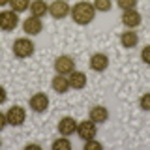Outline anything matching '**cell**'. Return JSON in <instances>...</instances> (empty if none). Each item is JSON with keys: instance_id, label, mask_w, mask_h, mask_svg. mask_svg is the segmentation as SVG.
Returning a JSON list of instances; mask_svg holds the SVG:
<instances>
[{"instance_id": "6da1fadb", "label": "cell", "mask_w": 150, "mask_h": 150, "mask_svg": "<svg viewBox=\"0 0 150 150\" xmlns=\"http://www.w3.org/2000/svg\"><path fill=\"white\" fill-rule=\"evenodd\" d=\"M69 17L73 19L75 25H90L96 17V8L90 2H77L75 6H71V11H69Z\"/></svg>"}, {"instance_id": "7a4b0ae2", "label": "cell", "mask_w": 150, "mask_h": 150, "mask_svg": "<svg viewBox=\"0 0 150 150\" xmlns=\"http://www.w3.org/2000/svg\"><path fill=\"white\" fill-rule=\"evenodd\" d=\"M36 47H34V41L28 40V38H19V40L13 41V54L17 58H30L34 54Z\"/></svg>"}, {"instance_id": "3957f363", "label": "cell", "mask_w": 150, "mask_h": 150, "mask_svg": "<svg viewBox=\"0 0 150 150\" xmlns=\"http://www.w3.org/2000/svg\"><path fill=\"white\" fill-rule=\"evenodd\" d=\"M19 25V15L13 9H6V11H0V30L4 32H11L15 30V26Z\"/></svg>"}, {"instance_id": "277c9868", "label": "cell", "mask_w": 150, "mask_h": 150, "mask_svg": "<svg viewBox=\"0 0 150 150\" xmlns=\"http://www.w3.org/2000/svg\"><path fill=\"white\" fill-rule=\"evenodd\" d=\"M6 118H8V124L9 126L19 128V126H23V124H25V120H26V111L23 109V107H19V105H13V107H9V109H8Z\"/></svg>"}, {"instance_id": "5b68a950", "label": "cell", "mask_w": 150, "mask_h": 150, "mask_svg": "<svg viewBox=\"0 0 150 150\" xmlns=\"http://www.w3.org/2000/svg\"><path fill=\"white\" fill-rule=\"evenodd\" d=\"M75 69V60L68 54H60L54 60V71L58 75H69Z\"/></svg>"}, {"instance_id": "8992f818", "label": "cell", "mask_w": 150, "mask_h": 150, "mask_svg": "<svg viewBox=\"0 0 150 150\" xmlns=\"http://www.w3.org/2000/svg\"><path fill=\"white\" fill-rule=\"evenodd\" d=\"M71 6H69L66 0H54L53 4H49V15L53 19H64L69 15Z\"/></svg>"}, {"instance_id": "52a82bcc", "label": "cell", "mask_w": 150, "mask_h": 150, "mask_svg": "<svg viewBox=\"0 0 150 150\" xmlns=\"http://www.w3.org/2000/svg\"><path fill=\"white\" fill-rule=\"evenodd\" d=\"M77 135L81 137L83 141H88V139H94L98 135V124L96 122H92L90 118L81 122V124H77Z\"/></svg>"}, {"instance_id": "ba28073f", "label": "cell", "mask_w": 150, "mask_h": 150, "mask_svg": "<svg viewBox=\"0 0 150 150\" xmlns=\"http://www.w3.org/2000/svg\"><path fill=\"white\" fill-rule=\"evenodd\" d=\"M28 105H30V109L34 112H45L49 109V96H47L45 92H38L30 98Z\"/></svg>"}, {"instance_id": "9c48e42d", "label": "cell", "mask_w": 150, "mask_h": 150, "mask_svg": "<svg viewBox=\"0 0 150 150\" xmlns=\"http://www.w3.org/2000/svg\"><path fill=\"white\" fill-rule=\"evenodd\" d=\"M23 30H25V34H28V36H38L41 30H43L41 19L30 15L28 19H25V21H23Z\"/></svg>"}, {"instance_id": "30bf717a", "label": "cell", "mask_w": 150, "mask_h": 150, "mask_svg": "<svg viewBox=\"0 0 150 150\" xmlns=\"http://www.w3.org/2000/svg\"><path fill=\"white\" fill-rule=\"evenodd\" d=\"M88 66H90V69H94V71H105L109 68V56L103 54V53H94L90 56Z\"/></svg>"}, {"instance_id": "8fae6325", "label": "cell", "mask_w": 150, "mask_h": 150, "mask_svg": "<svg viewBox=\"0 0 150 150\" xmlns=\"http://www.w3.org/2000/svg\"><path fill=\"white\" fill-rule=\"evenodd\" d=\"M122 23L128 28H135L143 23V15H141L137 9H126V11L122 13Z\"/></svg>"}, {"instance_id": "7c38bea8", "label": "cell", "mask_w": 150, "mask_h": 150, "mask_svg": "<svg viewBox=\"0 0 150 150\" xmlns=\"http://www.w3.org/2000/svg\"><path fill=\"white\" fill-rule=\"evenodd\" d=\"M75 131H77V120L71 118V116H64V118H60V122H58V133L60 135L69 137V135H73Z\"/></svg>"}, {"instance_id": "4fadbf2b", "label": "cell", "mask_w": 150, "mask_h": 150, "mask_svg": "<svg viewBox=\"0 0 150 150\" xmlns=\"http://www.w3.org/2000/svg\"><path fill=\"white\" fill-rule=\"evenodd\" d=\"M88 118L92 122H96V124H105L109 120V111L103 105H94L90 109V112H88Z\"/></svg>"}, {"instance_id": "5bb4252c", "label": "cell", "mask_w": 150, "mask_h": 150, "mask_svg": "<svg viewBox=\"0 0 150 150\" xmlns=\"http://www.w3.org/2000/svg\"><path fill=\"white\" fill-rule=\"evenodd\" d=\"M68 81H69V86H71L73 90H83V88L86 86V73L73 69V71L69 73Z\"/></svg>"}, {"instance_id": "9a60e30c", "label": "cell", "mask_w": 150, "mask_h": 150, "mask_svg": "<svg viewBox=\"0 0 150 150\" xmlns=\"http://www.w3.org/2000/svg\"><path fill=\"white\" fill-rule=\"evenodd\" d=\"M137 43H139V36L135 30H124L120 34V45L124 49H133Z\"/></svg>"}, {"instance_id": "2e32d148", "label": "cell", "mask_w": 150, "mask_h": 150, "mask_svg": "<svg viewBox=\"0 0 150 150\" xmlns=\"http://www.w3.org/2000/svg\"><path fill=\"white\" fill-rule=\"evenodd\" d=\"M51 86H53V90H54L56 94H66L69 88H71V86H69L68 77H66V75H58V73L53 77V81H51Z\"/></svg>"}, {"instance_id": "e0dca14e", "label": "cell", "mask_w": 150, "mask_h": 150, "mask_svg": "<svg viewBox=\"0 0 150 150\" xmlns=\"http://www.w3.org/2000/svg\"><path fill=\"white\" fill-rule=\"evenodd\" d=\"M30 13L34 17H43L45 13H49V6L45 4V0H34V2L30 4Z\"/></svg>"}, {"instance_id": "ac0fdd59", "label": "cell", "mask_w": 150, "mask_h": 150, "mask_svg": "<svg viewBox=\"0 0 150 150\" xmlns=\"http://www.w3.org/2000/svg\"><path fill=\"white\" fill-rule=\"evenodd\" d=\"M51 146H53V150H69L71 148V143H69V139L66 137V135H62V137L54 139Z\"/></svg>"}, {"instance_id": "d6986e66", "label": "cell", "mask_w": 150, "mask_h": 150, "mask_svg": "<svg viewBox=\"0 0 150 150\" xmlns=\"http://www.w3.org/2000/svg\"><path fill=\"white\" fill-rule=\"evenodd\" d=\"M9 6H11V9L15 13H23L30 6V0H9Z\"/></svg>"}, {"instance_id": "ffe728a7", "label": "cell", "mask_w": 150, "mask_h": 150, "mask_svg": "<svg viewBox=\"0 0 150 150\" xmlns=\"http://www.w3.org/2000/svg\"><path fill=\"white\" fill-rule=\"evenodd\" d=\"M94 8H96V11H109L112 8V2L111 0H94Z\"/></svg>"}, {"instance_id": "44dd1931", "label": "cell", "mask_w": 150, "mask_h": 150, "mask_svg": "<svg viewBox=\"0 0 150 150\" xmlns=\"http://www.w3.org/2000/svg\"><path fill=\"white\" fill-rule=\"evenodd\" d=\"M116 4H118V8L122 11H126V9H135L137 0H116Z\"/></svg>"}, {"instance_id": "7402d4cb", "label": "cell", "mask_w": 150, "mask_h": 150, "mask_svg": "<svg viewBox=\"0 0 150 150\" xmlns=\"http://www.w3.org/2000/svg\"><path fill=\"white\" fill-rule=\"evenodd\" d=\"M139 105H141V109H143V111L150 112V92H148V94H143V96H141Z\"/></svg>"}, {"instance_id": "603a6c76", "label": "cell", "mask_w": 150, "mask_h": 150, "mask_svg": "<svg viewBox=\"0 0 150 150\" xmlns=\"http://www.w3.org/2000/svg\"><path fill=\"white\" fill-rule=\"evenodd\" d=\"M84 150H101V143L88 139V141H84Z\"/></svg>"}, {"instance_id": "cb8c5ba5", "label": "cell", "mask_w": 150, "mask_h": 150, "mask_svg": "<svg viewBox=\"0 0 150 150\" xmlns=\"http://www.w3.org/2000/svg\"><path fill=\"white\" fill-rule=\"evenodd\" d=\"M141 60H143L146 66H150V45H146L143 51H141Z\"/></svg>"}, {"instance_id": "d4e9b609", "label": "cell", "mask_w": 150, "mask_h": 150, "mask_svg": "<svg viewBox=\"0 0 150 150\" xmlns=\"http://www.w3.org/2000/svg\"><path fill=\"white\" fill-rule=\"evenodd\" d=\"M8 126V118H6V112H0V131Z\"/></svg>"}, {"instance_id": "484cf974", "label": "cell", "mask_w": 150, "mask_h": 150, "mask_svg": "<svg viewBox=\"0 0 150 150\" xmlns=\"http://www.w3.org/2000/svg\"><path fill=\"white\" fill-rule=\"evenodd\" d=\"M6 100H8V92H6V88L0 84V105H2V103L6 101Z\"/></svg>"}, {"instance_id": "4316f807", "label": "cell", "mask_w": 150, "mask_h": 150, "mask_svg": "<svg viewBox=\"0 0 150 150\" xmlns=\"http://www.w3.org/2000/svg\"><path fill=\"white\" fill-rule=\"evenodd\" d=\"M25 148H26V150H30V148H38V150H40L41 146H40V144H36V143H32V144H30V143H28V144H26V146H25Z\"/></svg>"}, {"instance_id": "83f0119b", "label": "cell", "mask_w": 150, "mask_h": 150, "mask_svg": "<svg viewBox=\"0 0 150 150\" xmlns=\"http://www.w3.org/2000/svg\"><path fill=\"white\" fill-rule=\"evenodd\" d=\"M6 4H9V0H0V6H6Z\"/></svg>"}, {"instance_id": "f1b7e54d", "label": "cell", "mask_w": 150, "mask_h": 150, "mask_svg": "<svg viewBox=\"0 0 150 150\" xmlns=\"http://www.w3.org/2000/svg\"><path fill=\"white\" fill-rule=\"evenodd\" d=\"M0 144H2V143H0Z\"/></svg>"}]
</instances>
